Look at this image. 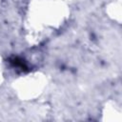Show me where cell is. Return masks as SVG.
Masks as SVG:
<instances>
[{
  "mask_svg": "<svg viewBox=\"0 0 122 122\" xmlns=\"http://www.w3.org/2000/svg\"><path fill=\"white\" fill-rule=\"evenodd\" d=\"M10 62L12 63L13 66L18 67V68H20V69H22V70H23V69H27V66H26L24 60L21 59V58H19V57H14V58H12Z\"/></svg>",
  "mask_w": 122,
  "mask_h": 122,
  "instance_id": "6da1fadb",
  "label": "cell"
}]
</instances>
